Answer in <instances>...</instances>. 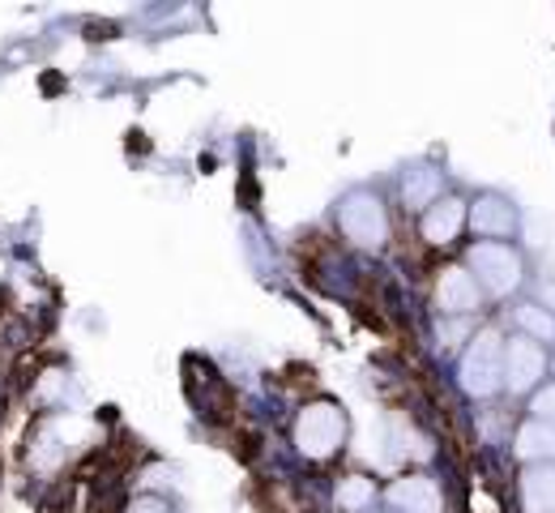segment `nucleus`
Segmentation results:
<instances>
[{
    "label": "nucleus",
    "instance_id": "obj_3",
    "mask_svg": "<svg viewBox=\"0 0 555 513\" xmlns=\"http://www.w3.org/2000/svg\"><path fill=\"white\" fill-rule=\"evenodd\" d=\"M338 222L359 248H380L385 235H389V219H385V206L380 197L372 193H350L338 206Z\"/></svg>",
    "mask_w": 555,
    "mask_h": 513
},
{
    "label": "nucleus",
    "instance_id": "obj_10",
    "mask_svg": "<svg viewBox=\"0 0 555 513\" xmlns=\"http://www.w3.org/2000/svg\"><path fill=\"white\" fill-rule=\"evenodd\" d=\"M521 497L530 513H555V466H534L521 484Z\"/></svg>",
    "mask_w": 555,
    "mask_h": 513
},
{
    "label": "nucleus",
    "instance_id": "obj_7",
    "mask_svg": "<svg viewBox=\"0 0 555 513\" xmlns=\"http://www.w3.org/2000/svg\"><path fill=\"white\" fill-rule=\"evenodd\" d=\"M436 299H440V308H444V312H470V308H479V283H475V274H470V270L453 266V270H444V274H440Z\"/></svg>",
    "mask_w": 555,
    "mask_h": 513
},
{
    "label": "nucleus",
    "instance_id": "obj_12",
    "mask_svg": "<svg viewBox=\"0 0 555 513\" xmlns=\"http://www.w3.org/2000/svg\"><path fill=\"white\" fill-rule=\"evenodd\" d=\"M402 193H406V206H427V202L440 193V176H436L431 167H415V171L406 176Z\"/></svg>",
    "mask_w": 555,
    "mask_h": 513
},
{
    "label": "nucleus",
    "instance_id": "obj_15",
    "mask_svg": "<svg viewBox=\"0 0 555 513\" xmlns=\"http://www.w3.org/2000/svg\"><path fill=\"white\" fill-rule=\"evenodd\" d=\"M534 411H539V420L555 424V385H547V389L534 398Z\"/></svg>",
    "mask_w": 555,
    "mask_h": 513
},
{
    "label": "nucleus",
    "instance_id": "obj_11",
    "mask_svg": "<svg viewBox=\"0 0 555 513\" xmlns=\"http://www.w3.org/2000/svg\"><path fill=\"white\" fill-rule=\"evenodd\" d=\"M517 453L521 458H555V424L534 420L517 433Z\"/></svg>",
    "mask_w": 555,
    "mask_h": 513
},
{
    "label": "nucleus",
    "instance_id": "obj_2",
    "mask_svg": "<svg viewBox=\"0 0 555 513\" xmlns=\"http://www.w3.org/2000/svg\"><path fill=\"white\" fill-rule=\"evenodd\" d=\"M347 437V420L334 402H312L299 411V424H295V445L308 453V458H330Z\"/></svg>",
    "mask_w": 555,
    "mask_h": 513
},
{
    "label": "nucleus",
    "instance_id": "obj_8",
    "mask_svg": "<svg viewBox=\"0 0 555 513\" xmlns=\"http://www.w3.org/2000/svg\"><path fill=\"white\" fill-rule=\"evenodd\" d=\"M470 222H475V231H483V235H513V227H517V210L504 202V197H479L475 202V210H470Z\"/></svg>",
    "mask_w": 555,
    "mask_h": 513
},
{
    "label": "nucleus",
    "instance_id": "obj_13",
    "mask_svg": "<svg viewBox=\"0 0 555 513\" xmlns=\"http://www.w3.org/2000/svg\"><path fill=\"white\" fill-rule=\"evenodd\" d=\"M517 321H521V330H526L534 343H552V338H555V321L543 312V308H534V304L517 308Z\"/></svg>",
    "mask_w": 555,
    "mask_h": 513
},
{
    "label": "nucleus",
    "instance_id": "obj_6",
    "mask_svg": "<svg viewBox=\"0 0 555 513\" xmlns=\"http://www.w3.org/2000/svg\"><path fill=\"white\" fill-rule=\"evenodd\" d=\"M389 505L402 513H440V488H436L427 475L398 479V484L389 488Z\"/></svg>",
    "mask_w": 555,
    "mask_h": 513
},
{
    "label": "nucleus",
    "instance_id": "obj_9",
    "mask_svg": "<svg viewBox=\"0 0 555 513\" xmlns=\"http://www.w3.org/2000/svg\"><path fill=\"white\" fill-rule=\"evenodd\" d=\"M462 219H466V206H462L457 197H444V202H436V206L427 210L423 235H427L431 244H449V240L462 231Z\"/></svg>",
    "mask_w": 555,
    "mask_h": 513
},
{
    "label": "nucleus",
    "instance_id": "obj_1",
    "mask_svg": "<svg viewBox=\"0 0 555 513\" xmlns=\"http://www.w3.org/2000/svg\"><path fill=\"white\" fill-rule=\"evenodd\" d=\"M500 385H504V338L495 330H483L462 360V389L475 398H487Z\"/></svg>",
    "mask_w": 555,
    "mask_h": 513
},
{
    "label": "nucleus",
    "instance_id": "obj_4",
    "mask_svg": "<svg viewBox=\"0 0 555 513\" xmlns=\"http://www.w3.org/2000/svg\"><path fill=\"white\" fill-rule=\"evenodd\" d=\"M470 270L479 274V283L491 295H508L521 283V257L504 244H475L470 248Z\"/></svg>",
    "mask_w": 555,
    "mask_h": 513
},
{
    "label": "nucleus",
    "instance_id": "obj_16",
    "mask_svg": "<svg viewBox=\"0 0 555 513\" xmlns=\"http://www.w3.org/2000/svg\"><path fill=\"white\" fill-rule=\"evenodd\" d=\"M129 513H171V505H163V501H138Z\"/></svg>",
    "mask_w": 555,
    "mask_h": 513
},
{
    "label": "nucleus",
    "instance_id": "obj_5",
    "mask_svg": "<svg viewBox=\"0 0 555 513\" xmlns=\"http://www.w3.org/2000/svg\"><path fill=\"white\" fill-rule=\"evenodd\" d=\"M543 347L534 343V338H513V343H504V385L508 389H530L539 376H543Z\"/></svg>",
    "mask_w": 555,
    "mask_h": 513
},
{
    "label": "nucleus",
    "instance_id": "obj_14",
    "mask_svg": "<svg viewBox=\"0 0 555 513\" xmlns=\"http://www.w3.org/2000/svg\"><path fill=\"white\" fill-rule=\"evenodd\" d=\"M367 501H372V484H367V479H343V488H338V505H343V510H363V505H367Z\"/></svg>",
    "mask_w": 555,
    "mask_h": 513
}]
</instances>
